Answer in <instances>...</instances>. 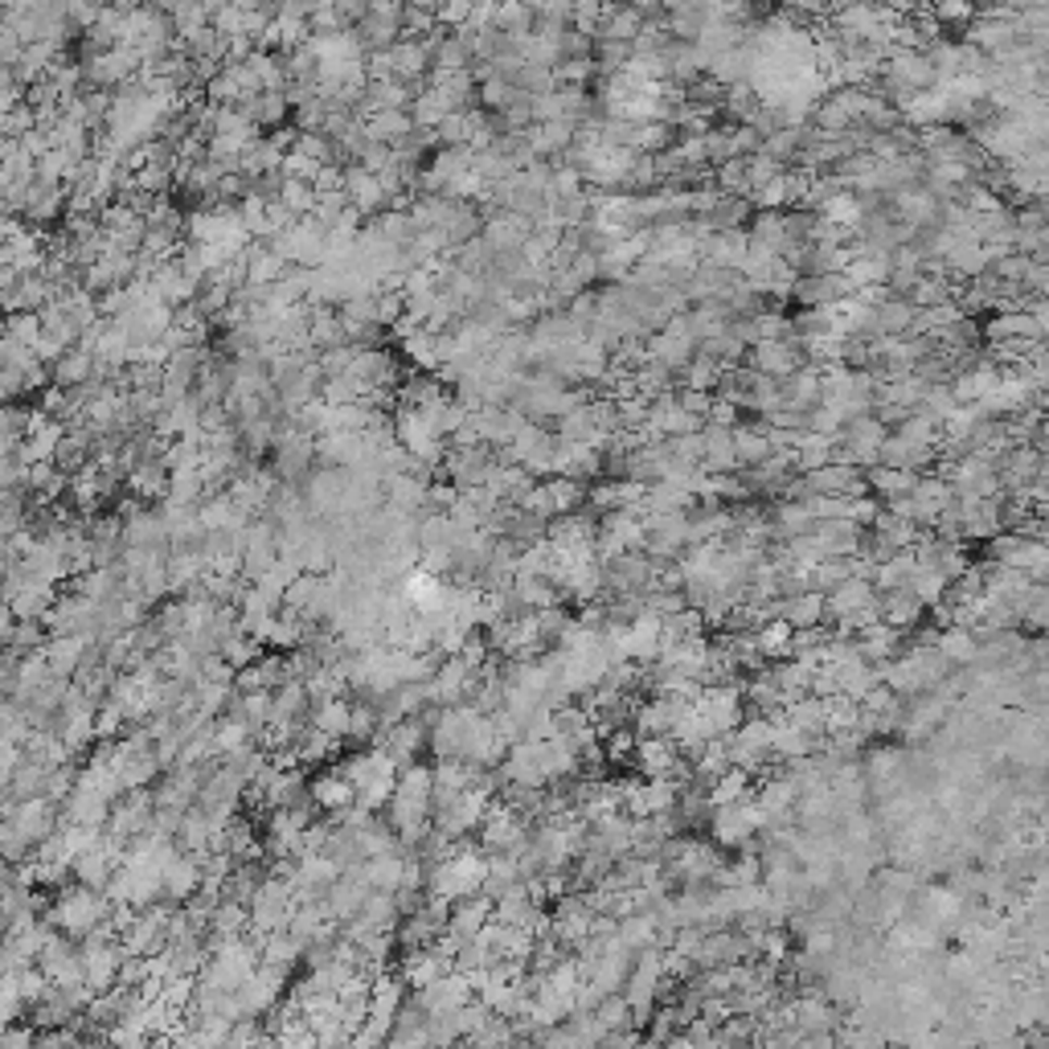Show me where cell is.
Wrapping results in <instances>:
<instances>
[{
  "mask_svg": "<svg viewBox=\"0 0 1049 1049\" xmlns=\"http://www.w3.org/2000/svg\"><path fill=\"white\" fill-rule=\"evenodd\" d=\"M407 857H410V849H390V853L365 857V882H370L374 889H386V894H394V889L402 886Z\"/></svg>",
  "mask_w": 1049,
  "mask_h": 1049,
  "instance_id": "cell-15",
  "label": "cell"
},
{
  "mask_svg": "<svg viewBox=\"0 0 1049 1049\" xmlns=\"http://www.w3.org/2000/svg\"><path fill=\"white\" fill-rule=\"evenodd\" d=\"M87 648H95V644H90L87 636L71 632V636H50L41 652H46V660H50L54 676H78V669H83V657H87Z\"/></svg>",
  "mask_w": 1049,
  "mask_h": 1049,
  "instance_id": "cell-12",
  "label": "cell"
},
{
  "mask_svg": "<svg viewBox=\"0 0 1049 1049\" xmlns=\"http://www.w3.org/2000/svg\"><path fill=\"white\" fill-rule=\"evenodd\" d=\"M37 1046V1025L29 1021V1025H21V1021H13V1025H0V1049H29Z\"/></svg>",
  "mask_w": 1049,
  "mask_h": 1049,
  "instance_id": "cell-21",
  "label": "cell"
},
{
  "mask_svg": "<svg viewBox=\"0 0 1049 1049\" xmlns=\"http://www.w3.org/2000/svg\"><path fill=\"white\" fill-rule=\"evenodd\" d=\"M857 570H853V558H820L816 566L808 570V587H816V590H836L845 578H853Z\"/></svg>",
  "mask_w": 1049,
  "mask_h": 1049,
  "instance_id": "cell-19",
  "label": "cell"
},
{
  "mask_svg": "<svg viewBox=\"0 0 1049 1049\" xmlns=\"http://www.w3.org/2000/svg\"><path fill=\"white\" fill-rule=\"evenodd\" d=\"M803 361H808V353H803L800 340H759L754 349H750V365L759 370V374L766 377H791L796 370H803Z\"/></svg>",
  "mask_w": 1049,
  "mask_h": 1049,
  "instance_id": "cell-3",
  "label": "cell"
},
{
  "mask_svg": "<svg viewBox=\"0 0 1049 1049\" xmlns=\"http://www.w3.org/2000/svg\"><path fill=\"white\" fill-rule=\"evenodd\" d=\"M870 488L882 492V497H902V492H914L919 488V472L914 467H889V463H873L870 472Z\"/></svg>",
  "mask_w": 1049,
  "mask_h": 1049,
  "instance_id": "cell-17",
  "label": "cell"
},
{
  "mask_svg": "<svg viewBox=\"0 0 1049 1049\" xmlns=\"http://www.w3.org/2000/svg\"><path fill=\"white\" fill-rule=\"evenodd\" d=\"M472 996H476V984H472V976H467V972H460V967H451V972H444L439 979H430L427 988H419V992H414V1000L423 1004V1013H427V1016H444V1013H455V1009H463Z\"/></svg>",
  "mask_w": 1049,
  "mask_h": 1049,
  "instance_id": "cell-1",
  "label": "cell"
},
{
  "mask_svg": "<svg viewBox=\"0 0 1049 1049\" xmlns=\"http://www.w3.org/2000/svg\"><path fill=\"white\" fill-rule=\"evenodd\" d=\"M857 644H861V657L870 664H889L894 657H902V632L889 627L886 620L870 623L865 632H857Z\"/></svg>",
  "mask_w": 1049,
  "mask_h": 1049,
  "instance_id": "cell-11",
  "label": "cell"
},
{
  "mask_svg": "<svg viewBox=\"0 0 1049 1049\" xmlns=\"http://www.w3.org/2000/svg\"><path fill=\"white\" fill-rule=\"evenodd\" d=\"M201 877H205L201 861H197L193 853H185V849H180V853L168 861V870H164V898H168V902H177V907H185L197 889H201Z\"/></svg>",
  "mask_w": 1049,
  "mask_h": 1049,
  "instance_id": "cell-7",
  "label": "cell"
},
{
  "mask_svg": "<svg viewBox=\"0 0 1049 1049\" xmlns=\"http://www.w3.org/2000/svg\"><path fill=\"white\" fill-rule=\"evenodd\" d=\"M316 587H321V574H308V570H303L300 578H296V583L284 590V607H291V611H303V615H308V607H312V599H316Z\"/></svg>",
  "mask_w": 1049,
  "mask_h": 1049,
  "instance_id": "cell-20",
  "label": "cell"
},
{
  "mask_svg": "<svg viewBox=\"0 0 1049 1049\" xmlns=\"http://www.w3.org/2000/svg\"><path fill=\"white\" fill-rule=\"evenodd\" d=\"M340 189H345V197H349V205H353L361 217H377L386 205H390V193H386V185H382V177H377L374 168H365V164L357 161L345 168V180H340Z\"/></svg>",
  "mask_w": 1049,
  "mask_h": 1049,
  "instance_id": "cell-2",
  "label": "cell"
},
{
  "mask_svg": "<svg viewBox=\"0 0 1049 1049\" xmlns=\"http://www.w3.org/2000/svg\"><path fill=\"white\" fill-rule=\"evenodd\" d=\"M58 599H62V595H58V583H46V578H25L17 595H13V599H4V607H13V615H17V620H46V615L54 611Z\"/></svg>",
  "mask_w": 1049,
  "mask_h": 1049,
  "instance_id": "cell-6",
  "label": "cell"
},
{
  "mask_svg": "<svg viewBox=\"0 0 1049 1049\" xmlns=\"http://www.w3.org/2000/svg\"><path fill=\"white\" fill-rule=\"evenodd\" d=\"M870 603H877L873 578L853 574V578H845L836 590H828V620H849L853 611H861V607H870Z\"/></svg>",
  "mask_w": 1049,
  "mask_h": 1049,
  "instance_id": "cell-10",
  "label": "cell"
},
{
  "mask_svg": "<svg viewBox=\"0 0 1049 1049\" xmlns=\"http://www.w3.org/2000/svg\"><path fill=\"white\" fill-rule=\"evenodd\" d=\"M303 956H308V939H300L291 926H284V931H271L267 939H263V963H275V967H300Z\"/></svg>",
  "mask_w": 1049,
  "mask_h": 1049,
  "instance_id": "cell-14",
  "label": "cell"
},
{
  "mask_svg": "<svg viewBox=\"0 0 1049 1049\" xmlns=\"http://www.w3.org/2000/svg\"><path fill=\"white\" fill-rule=\"evenodd\" d=\"M734 451H738L742 467H759L763 460H771L775 444H771L766 427H734Z\"/></svg>",
  "mask_w": 1049,
  "mask_h": 1049,
  "instance_id": "cell-18",
  "label": "cell"
},
{
  "mask_svg": "<svg viewBox=\"0 0 1049 1049\" xmlns=\"http://www.w3.org/2000/svg\"><path fill=\"white\" fill-rule=\"evenodd\" d=\"M775 615H783L791 627H820V620H828V595L816 587L791 590L775 599Z\"/></svg>",
  "mask_w": 1049,
  "mask_h": 1049,
  "instance_id": "cell-5",
  "label": "cell"
},
{
  "mask_svg": "<svg viewBox=\"0 0 1049 1049\" xmlns=\"http://www.w3.org/2000/svg\"><path fill=\"white\" fill-rule=\"evenodd\" d=\"M308 796L316 800V808L321 812H340V808H349V803H357V787L353 779L340 771V766H333V771H324V775H316V779L308 783Z\"/></svg>",
  "mask_w": 1049,
  "mask_h": 1049,
  "instance_id": "cell-8",
  "label": "cell"
},
{
  "mask_svg": "<svg viewBox=\"0 0 1049 1049\" xmlns=\"http://www.w3.org/2000/svg\"><path fill=\"white\" fill-rule=\"evenodd\" d=\"M308 722H312L316 729H324V734H333V738H345V742H349V726H353V705H349L345 697H328V701H321V705H312Z\"/></svg>",
  "mask_w": 1049,
  "mask_h": 1049,
  "instance_id": "cell-16",
  "label": "cell"
},
{
  "mask_svg": "<svg viewBox=\"0 0 1049 1049\" xmlns=\"http://www.w3.org/2000/svg\"><path fill=\"white\" fill-rule=\"evenodd\" d=\"M402 951H407V956L398 960V972H402V979L410 984V992L427 988L430 979H439L444 972L455 967V960L439 951V942H427V947H402Z\"/></svg>",
  "mask_w": 1049,
  "mask_h": 1049,
  "instance_id": "cell-4",
  "label": "cell"
},
{
  "mask_svg": "<svg viewBox=\"0 0 1049 1049\" xmlns=\"http://www.w3.org/2000/svg\"><path fill=\"white\" fill-rule=\"evenodd\" d=\"M926 615V603L914 595L910 587H894L882 595V620L889 623V627H898V632H910L914 623Z\"/></svg>",
  "mask_w": 1049,
  "mask_h": 1049,
  "instance_id": "cell-13",
  "label": "cell"
},
{
  "mask_svg": "<svg viewBox=\"0 0 1049 1049\" xmlns=\"http://www.w3.org/2000/svg\"><path fill=\"white\" fill-rule=\"evenodd\" d=\"M492 910H497V902H492L488 894H472V898H460V902H451V919H447V931H451V935H460V939H472V935H480L484 926L492 923Z\"/></svg>",
  "mask_w": 1049,
  "mask_h": 1049,
  "instance_id": "cell-9",
  "label": "cell"
}]
</instances>
